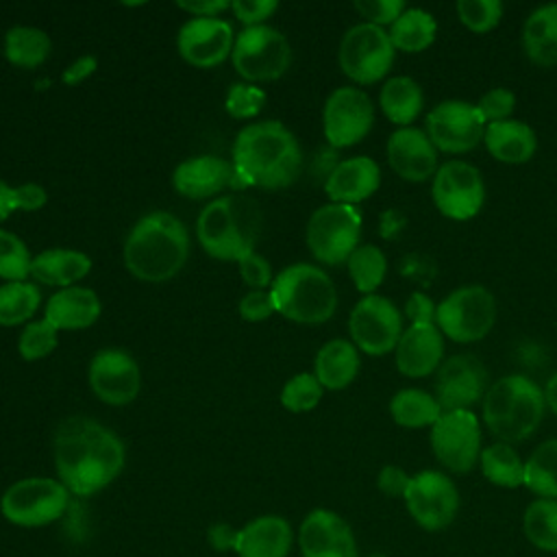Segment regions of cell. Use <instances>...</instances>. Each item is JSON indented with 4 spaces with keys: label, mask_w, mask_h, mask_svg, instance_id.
I'll return each instance as SVG.
<instances>
[{
    "label": "cell",
    "mask_w": 557,
    "mask_h": 557,
    "mask_svg": "<svg viewBox=\"0 0 557 557\" xmlns=\"http://www.w3.org/2000/svg\"><path fill=\"white\" fill-rule=\"evenodd\" d=\"M59 481L74 496L104 490L124 468V444L104 424L74 416L59 424L52 442Z\"/></svg>",
    "instance_id": "cell-1"
},
{
    "label": "cell",
    "mask_w": 557,
    "mask_h": 557,
    "mask_svg": "<svg viewBox=\"0 0 557 557\" xmlns=\"http://www.w3.org/2000/svg\"><path fill=\"white\" fill-rule=\"evenodd\" d=\"M233 189L292 185L302 170V152L292 131L276 120L255 122L237 133L233 146Z\"/></svg>",
    "instance_id": "cell-2"
},
{
    "label": "cell",
    "mask_w": 557,
    "mask_h": 557,
    "mask_svg": "<svg viewBox=\"0 0 557 557\" xmlns=\"http://www.w3.org/2000/svg\"><path fill=\"white\" fill-rule=\"evenodd\" d=\"M189 252V237L183 222L168 211L144 215L126 237L124 265L148 283H163L178 274Z\"/></svg>",
    "instance_id": "cell-3"
},
{
    "label": "cell",
    "mask_w": 557,
    "mask_h": 557,
    "mask_svg": "<svg viewBox=\"0 0 557 557\" xmlns=\"http://www.w3.org/2000/svg\"><path fill=\"white\" fill-rule=\"evenodd\" d=\"M546 409L544 389L524 374H507L494 381L483 400L481 416L496 442L516 444L531 437Z\"/></svg>",
    "instance_id": "cell-4"
},
{
    "label": "cell",
    "mask_w": 557,
    "mask_h": 557,
    "mask_svg": "<svg viewBox=\"0 0 557 557\" xmlns=\"http://www.w3.org/2000/svg\"><path fill=\"white\" fill-rule=\"evenodd\" d=\"M198 239L202 248L220 261H239L255 252L259 235V211L242 196L211 200L198 215Z\"/></svg>",
    "instance_id": "cell-5"
},
{
    "label": "cell",
    "mask_w": 557,
    "mask_h": 557,
    "mask_svg": "<svg viewBox=\"0 0 557 557\" xmlns=\"http://www.w3.org/2000/svg\"><path fill=\"white\" fill-rule=\"evenodd\" d=\"M281 315L300 324H322L337 309V289L329 274L311 263H294L281 270L270 287Z\"/></svg>",
    "instance_id": "cell-6"
},
{
    "label": "cell",
    "mask_w": 557,
    "mask_h": 557,
    "mask_svg": "<svg viewBox=\"0 0 557 557\" xmlns=\"http://www.w3.org/2000/svg\"><path fill=\"white\" fill-rule=\"evenodd\" d=\"M70 507V492L59 479L28 476L9 485L0 498V513L15 527H46Z\"/></svg>",
    "instance_id": "cell-7"
},
{
    "label": "cell",
    "mask_w": 557,
    "mask_h": 557,
    "mask_svg": "<svg viewBox=\"0 0 557 557\" xmlns=\"http://www.w3.org/2000/svg\"><path fill=\"white\" fill-rule=\"evenodd\" d=\"M496 322L494 294L483 285H463L437 302L435 324L444 337L457 344L483 339Z\"/></svg>",
    "instance_id": "cell-8"
},
{
    "label": "cell",
    "mask_w": 557,
    "mask_h": 557,
    "mask_svg": "<svg viewBox=\"0 0 557 557\" xmlns=\"http://www.w3.org/2000/svg\"><path fill=\"white\" fill-rule=\"evenodd\" d=\"M305 237L311 255L318 261L326 265L344 263L359 246L361 213L352 205H322L311 213Z\"/></svg>",
    "instance_id": "cell-9"
},
{
    "label": "cell",
    "mask_w": 557,
    "mask_h": 557,
    "mask_svg": "<svg viewBox=\"0 0 557 557\" xmlns=\"http://www.w3.org/2000/svg\"><path fill=\"white\" fill-rule=\"evenodd\" d=\"M396 48L385 28L361 22L350 26L337 50L342 72L357 85H372L381 81L394 65Z\"/></svg>",
    "instance_id": "cell-10"
},
{
    "label": "cell",
    "mask_w": 557,
    "mask_h": 557,
    "mask_svg": "<svg viewBox=\"0 0 557 557\" xmlns=\"http://www.w3.org/2000/svg\"><path fill=\"white\" fill-rule=\"evenodd\" d=\"M233 65L246 81H274L292 63L287 37L272 26H246L233 46Z\"/></svg>",
    "instance_id": "cell-11"
},
{
    "label": "cell",
    "mask_w": 557,
    "mask_h": 557,
    "mask_svg": "<svg viewBox=\"0 0 557 557\" xmlns=\"http://www.w3.org/2000/svg\"><path fill=\"white\" fill-rule=\"evenodd\" d=\"M435 459L455 474L470 472L481 457V422L472 409L444 411L429 433Z\"/></svg>",
    "instance_id": "cell-12"
},
{
    "label": "cell",
    "mask_w": 557,
    "mask_h": 557,
    "mask_svg": "<svg viewBox=\"0 0 557 557\" xmlns=\"http://www.w3.org/2000/svg\"><path fill=\"white\" fill-rule=\"evenodd\" d=\"M431 198L444 218L466 222L483 209L485 181L472 163L450 159L431 178Z\"/></svg>",
    "instance_id": "cell-13"
},
{
    "label": "cell",
    "mask_w": 557,
    "mask_h": 557,
    "mask_svg": "<svg viewBox=\"0 0 557 557\" xmlns=\"http://www.w3.org/2000/svg\"><path fill=\"white\" fill-rule=\"evenodd\" d=\"M348 331L357 350L379 357L396 348L405 329L403 315L389 298L381 294H368L361 296L352 307Z\"/></svg>",
    "instance_id": "cell-14"
},
{
    "label": "cell",
    "mask_w": 557,
    "mask_h": 557,
    "mask_svg": "<svg viewBox=\"0 0 557 557\" xmlns=\"http://www.w3.org/2000/svg\"><path fill=\"white\" fill-rule=\"evenodd\" d=\"M403 500L413 522L424 531L446 529L459 511L457 485L440 470H422L411 474Z\"/></svg>",
    "instance_id": "cell-15"
},
{
    "label": "cell",
    "mask_w": 557,
    "mask_h": 557,
    "mask_svg": "<svg viewBox=\"0 0 557 557\" xmlns=\"http://www.w3.org/2000/svg\"><path fill=\"white\" fill-rule=\"evenodd\" d=\"M485 120L468 100H442L426 113L424 133L437 152L463 154L483 141Z\"/></svg>",
    "instance_id": "cell-16"
},
{
    "label": "cell",
    "mask_w": 557,
    "mask_h": 557,
    "mask_svg": "<svg viewBox=\"0 0 557 557\" xmlns=\"http://www.w3.org/2000/svg\"><path fill=\"white\" fill-rule=\"evenodd\" d=\"M374 124V104L359 87H337L324 102L322 128L335 148L359 144Z\"/></svg>",
    "instance_id": "cell-17"
},
{
    "label": "cell",
    "mask_w": 557,
    "mask_h": 557,
    "mask_svg": "<svg viewBox=\"0 0 557 557\" xmlns=\"http://www.w3.org/2000/svg\"><path fill=\"white\" fill-rule=\"evenodd\" d=\"M487 392V370L470 352H459L442 361L435 372V398L444 411L472 409Z\"/></svg>",
    "instance_id": "cell-18"
},
{
    "label": "cell",
    "mask_w": 557,
    "mask_h": 557,
    "mask_svg": "<svg viewBox=\"0 0 557 557\" xmlns=\"http://www.w3.org/2000/svg\"><path fill=\"white\" fill-rule=\"evenodd\" d=\"M139 368L120 348H102L89 363V387L107 405H128L139 392Z\"/></svg>",
    "instance_id": "cell-19"
},
{
    "label": "cell",
    "mask_w": 557,
    "mask_h": 557,
    "mask_svg": "<svg viewBox=\"0 0 557 557\" xmlns=\"http://www.w3.org/2000/svg\"><path fill=\"white\" fill-rule=\"evenodd\" d=\"M302 557H357V542L350 524L331 509H313L298 529Z\"/></svg>",
    "instance_id": "cell-20"
},
{
    "label": "cell",
    "mask_w": 557,
    "mask_h": 557,
    "mask_svg": "<svg viewBox=\"0 0 557 557\" xmlns=\"http://www.w3.org/2000/svg\"><path fill=\"white\" fill-rule=\"evenodd\" d=\"M181 57L196 67H213L233 52V28L218 17H191L176 37Z\"/></svg>",
    "instance_id": "cell-21"
},
{
    "label": "cell",
    "mask_w": 557,
    "mask_h": 557,
    "mask_svg": "<svg viewBox=\"0 0 557 557\" xmlns=\"http://www.w3.org/2000/svg\"><path fill=\"white\" fill-rule=\"evenodd\" d=\"M387 163L405 181L424 183L440 168L437 148L422 128L403 126L387 139Z\"/></svg>",
    "instance_id": "cell-22"
},
{
    "label": "cell",
    "mask_w": 557,
    "mask_h": 557,
    "mask_svg": "<svg viewBox=\"0 0 557 557\" xmlns=\"http://www.w3.org/2000/svg\"><path fill=\"white\" fill-rule=\"evenodd\" d=\"M394 357L403 376H429L444 361V335L437 324H409L394 348Z\"/></svg>",
    "instance_id": "cell-23"
},
{
    "label": "cell",
    "mask_w": 557,
    "mask_h": 557,
    "mask_svg": "<svg viewBox=\"0 0 557 557\" xmlns=\"http://www.w3.org/2000/svg\"><path fill=\"white\" fill-rule=\"evenodd\" d=\"M235 183V168L233 163L213 157L202 154L187 159L176 165L172 174V185L181 196L187 198H209L222 191L224 187H233Z\"/></svg>",
    "instance_id": "cell-24"
},
{
    "label": "cell",
    "mask_w": 557,
    "mask_h": 557,
    "mask_svg": "<svg viewBox=\"0 0 557 557\" xmlns=\"http://www.w3.org/2000/svg\"><path fill=\"white\" fill-rule=\"evenodd\" d=\"M381 185V168L370 157H350L339 161L324 181V191L331 202L357 205L370 198Z\"/></svg>",
    "instance_id": "cell-25"
},
{
    "label": "cell",
    "mask_w": 557,
    "mask_h": 557,
    "mask_svg": "<svg viewBox=\"0 0 557 557\" xmlns=\"http://www.w3.org/2000/svg\"><path fill=\"white\" fill-rule=\"evenodd\" d=\"M294 531L283 516L265 513L237 529L233 553L237 557H287Z\"/></svg>",
    "instance_id": "cell-26"
},
{
    "label": "cell",
    "mask_w": 557,
    "mask_h": 557,
    "mask_svg": "<svg viewBox=\"0 0 557 557\" xmlns=\"http://www.w3.org/2000/svg\"><path fill=\"white\" fill-rule=\"evenodd\" d=\"M483 144L496 161L518 165L527 163L535 154L537 135L527 122L509 117L487 124L483 133Z\"/></svg>",
    "instance_id": "cell-27"
},
{
    "label": "cell",
    "mask_w": 557,
    "mask_h": 557,
    "mask_svg": "<svg viewBox=\"0 0 557 557\" xmlns=\"http://www.w3.org/2000/svg\"><path fill=\"white\" fill-rule=\"evenodd\" d=\"M100 315V300L89 287H63L46 302V320L57 329H87Z\"/></svg>",
    "instance_id": "cell-28"
},
{
    "label": "cell",
    "mask_w": 557,
    "mask_h": 557,
    "mask_svg": "<svg viewBox=\"0 0 557 557\" xmlns=\"http://www.w3.org/2000/svg\"><path fill=\"white\" fill-rule=\"evenodd\" d=\"M522 48L540 67L557 65V2L533 9L522 24Z\"/></svg>",
    "instance_id": "cell-29"
},
{
    "label": "cell",
    "mask_w": 557,
    "mask_h": 557,
    "mask_svg": "<svg viewBox=\"0 0 557 557\" xmlns=\"http://www.w3.org/2000/svg\"><path fill=\"white\" fill-rule=\"evenodd\" d=\"M359 372L357 346L348 339L326 342L313 361V374L324 389L348 387Z\"/></svg>",
    "instance_id": "cell-30"
},
{
    "label": "cell",
    "mask_w": 557,
    "mask_h": 557,
    "mask_svg": "<svg viewBox=\"0 0 557 557\" xmlns=\"http://www.w3.org/2000/svg\"><path fill=\"white\" fill-rule=\"evenodd\" d=\"M89 270L91 259L85 252L67 248L44 250L30 261V274L37 281L59 287H72L76 281L87 276Z\"/></svg>",
    "instance_id": "cell-31"
},
{
    "label": "cell",
    "mask_w": 557,
    "mask_h": 557,
    "mask_svg": "<svg viewBox=\"0 0 557 557\" xmlns=\"http://www.w3.org/2000/svg\"><path fill=\"white\" fill-rule=\"evenodd\" d=\"M379 104L383 115L398 128L411 126L424 107V94L416 78L392 76L383 83L379 94Z\"/></svg>",
    "instance_id": "cell-32"
},
{
    "label": "cell",
    "mask_w": 557,
    "mask_h": 557,
    "mask_svg": "<svg viewBox=\"0 0 557 557\" xmlns=\"http://www.w3.org/2000/svg\"><path fill=\"white\" fill-rule=\"evenodd\" d=\"M442 413L444 409L440 407L437 398L418 387L398 389L389 400L392 420L405 429H431Z\"/></svg>",
    "instance_id": "cell-33"
},
{
    "label": "cell",
    "mask_w": 557,
    "mask_h": 557,
    "mask_svg": "<svg viewBox=\"0 0 557 557\" xmlns=\"http://www.w3.org/2000/svg\"><path fill=\"white\" fill-rule=\"evenodd\" d=\"M392 46L400 52H422L426 50L437 35L435 17L420 7H409L387 30Z\"/></svg>",
    "instance_id": "cell-34"
},
{
    "label": "cell",
    "mask_w": 557,
    "mask_h": 557,
    "mask_svg": "<svg viewBox=\"0 0 557 557\" xmlns=\"http://www.w3.org/2000/svg\"><path fill=\"white\" fill-rule=\"evenodd\" d=\"M479 466L483 476L498 487H520L524 485V461L511 444L494 442L481 450Z\"/></svg>",
    "instance_id": "cell-35"
},
{
    "label": "cell",
    "mask_w": 557,
    "mask_h": 557,
    "mask_svg": "<svg viewBox=\"0 0 557 557\" xmlns=\"http://www.w3.org/2000/svg\"><path fill=\"white\" fill-rule=\"evenodd\" d=\"M524 487L537 498L557 500V437L542 442L524 459Z\"/></svg>",
    "instance_id": "cell-36"
},
{
    "label": "cell",
    "mask_w": 557,
    "mask_h": 557,
    "mask_svg": "<svg viewBox=\"0 0 557 557\" xmlns=\"http://www.w3.org/2000/svg\"><path fill=\"white\" fill-rule=\"evenodd\" d=\"M50 37L35 26H13L4 35V57L20 67H37L50 54Z\"/></svg>",
    "instance_id": "cell-37"
},
{
    "label": "cell",
    "mask_w": 557,
    "mask_h": 557,
    "mask_svg": "<svg viewBox=\"0 0 557 557\" xmlns=\"http://www.w3.org/2000/svg\"><path fill=\"white\" fill-rule=\"evenodd\" d=\"M522 533L535 548L557 553V500H531L522 513Z\"/></svg>",
    "instance_id": "cell-38"
},
{
    "label": "cell",
    "mask_w": 557,
    "mask_h": 557,
    "mask_svg": "<svg viewBox=\"0 0 557 557\" xmlns=\"http://www.w3.org/2000/svg\"><path fill=\"white\" fill-rule=\"evenodd\" d=\"M348 274L355 283V287L368 296L376 294L381 283L387 274V257L385 252L374 244H359L357 250L348 257Z\"/></svg>",
    "instance_id": "cell-39"
},
{
    "label": "cell",
    "mask_w": 557,
    "mask_h": 557,
    "mask_svg": "<svg viewBox=\"0 0 557 557\" xmlns=\"http://www.w3.org/2000/svg\"><path fill=\"white\" fill-rule=\"evenodd\" d=\"M41 294L37 285L26 281L4 283L0 287V324L15 326L26 322L39 307Z\"/></svg>",
    "instance_id": "cell-40"
},
{
    "label": "cell",
    "mask_w": 557,
    "mask_h": 557,
    "mask_svg": "<svg viewBox=\"0 0 557 557\" xmlns=\"http://www.w3.org/2000/svg\"><path fill=\"white\" fill-rule=\"evenodd\" d=\"M322 385L311 372H300L292 376L281 389V405L294 413L313 409L322 398Z\"/></svg>",
    "instance_id": "cell-41"
},
{
    "label": "cell",
    "mask_w": 557,
    "mask_h": 557,
    "mask_svg": "<svg viewBox=\"0 0 557 557\" xmlns=\"http://www.w3.org/2000/svg\"><path fill=\"white\" fill-rule=\"evenodd\" d=\"M30 261L26 244L17 235L0 228V276L7 283L24 281L30 274Z\"/></svg>",
    "instance_id": "cell-42"
},
{
    "label": "cell",
    "mask_w": 557,
    "mask_h": 557,
    "mask_svg": "<svg viewBox=\"0 0 557 557\" xmlns=\"http://www.w3.org/2000/svg\"><path fill=\"white\" fill-rule=\"evenodd\" d=\"M57 333H59V329L54 324H50L46 318L26 324V329L22 331V335L17 339L20 357L26 361H35V359L50 355L57 348V339H59Z\"/></svg>",
    "instance_id": "cell-43"
},
{
    "label": "cell",
    "mask_w": 557,
    "mask_h": 557,
    "mask_svg": "<svg viewBox=\"0 0 557 557\" xmlns=\"http://www.w3.org/2000/svg\"><path fill=\"white\" fill-rule=\"evenodd\" d=\"M455 9L459 22L472 33H487L503 17L500 0H459Z\"/></svg>",
    "instance_id": "cell-44"
},
{
    "label": "cell",
    "mask_w": 557,
    "mask_h": 557,
    "mask_svg": "<svg viewBox=\"0 0 557 557\" xmlns=\"http://www.w3.org/2000/svg\"><path fill=\"white\" fill-rule=\"evenodd\" d=\"M263 104H265V91L255 87L252 83L231 85L226 100H224L226 113L237 120H248V117L257 115Z\"/></svg>",
    "instance_id": "cell-45"
},
{
    "label": "cell",
    "mask_w": 557,
    "mask_h": 557,
    "mask_svg": "<svg viewBox=\"0 0 557 557\" xmlns=\"http://www.w3.org/2000/svg\"><path fill=\"white\" fill-rule=\"evenodd\" d=\"M474 107L481 113V117L485 120V124L503 122V120H509L516 109V94L507 87H494V89L485 91L474 102Z\"/></svg>",
    "instance_id": "cell-46"
},
{
    "label": "cell",
    "mask_w": 557,
    "mask_h": 557,
    "mask_svg": "<svg viewBox=\"0 0 557 557\" xmlns=\"http://www.w3.org/2000/svg\"><path fill=\"white\" fill-rule=\"evenodd\" d=\"M403 0H357L355 11L374 26H392L405 11Z\"/></svg>",
    "instance_id": "cell-47"
},
{
    "label": "cell",
    "mask_w": 557,
    "mask_h": 557,
    "mask_svg": "<svg viewBox=\"0 0 557 557\" xmlns=\"http://www.w3.org/2000/svg\"><path fill=\"white\" fill-rule=\"evenodd\" d=\"M276 311L272 294L263 289H250L242 300H239V315L248 322H261L270 318Z\"/></svg>",
    "instance_id": "cell-48"
},
{
    "label": "cell",
    "mask_w": 557,
    "mask_h": 557,
    "mask_svg": "<svg viewBox=\"0 0 557 557\" xmlns=\"http://www.w3.org/2000/svg\"><path fill=\"white\" fill-rule=\"evenodd\" d=\"M237 263H239V272H242L244 283L250 285L252 289H263V287H268L274 281L270 263L261 255H257V252L246 255Z\"/></svg>",
    "instance_id": "cell-49"
},
{
    "label": "cell",
    "mask_w": 557,
    "mask_h": 557,
    "mask_svg": "<svg viewBox=\"0 0 557 557\" xmlns=\"http://www.w3.org/2000/svg\"><path fill=\"white\" fill-rule=\"evenodd\" d=\"M276 0H235L231 2V9L237 20H242L248 26H259V22L268 20L276 11Z\"/></svg>",
    "instance_id": "cell-50"
},
{
    "label": "cell",
    "mask_w": 557,
    "mask_h": 557,
    "mask_svg": "<svg viewBox=\"0 0 557 557\" xmlns=\"http://www.w3.org/2000/svg\"><path fill=\"white\" fill-rule=\"evenodd\" d=\"M411 474H407L400 466L387 463L376 474V487L389 498H405V492L409 487Z\"/></svg>",
    "instance_id": "cell-51"
},
{
    "label": "cell",
    "mask_w": 557,
    "mask_h": 557,
    "mask_svg": "<svg viewBox=\"0 0 557 557\" xmlns=\"http://www.w3.org/2000/svg\"><path fill=\"white\" fill-rule=\"evenodd\" d=\"M435 311H437L435 300L424 292L409 294L405 302V315L409 318L411 324H435Z\"/></svg>",
    "instance_id": "cell-52"
},
{
    "label": "cell",
    "mask_w": 557,
    "mask_h": 557,
    "mask_svg": "<svg viewBox=\"0 0 557 557\" xmlns=\"http://www.w3.org/2000/svg\"><path fill=\"white\" fill-rule=\"evenodd\" d=\"M13 189H15V209H22V211H35L44 207L48 200L46 189L37 183H24Z\"/></svg>",
    "instance_id": "cell-53"
},
{
    "label": "cell",
    "mask_w": 557,
    "mask_h": 557,
    "mask_svg": "<svg viewBox=\"0 0 557 557\" xmlns=\"http://www.w3.org/2000/svg\"><path fill=\"white\" fill-rule=\"evenodd\" d=\"M96 67H98L96 57H91V54L78 57L76 61H72V63L65 67V72H63V83H65V85H78V83H83L87 76H91Z\"/></svg>",
    "instance_id": "cell-54"
},
{
    "label": "cell",
    "mask_w": 557,
    "mask_h": 557,
    "mask_svg": "<svg viewBox=\"0 0 557 557\" xmlns=\"http://www.w3.org/2000/svg\"><path fill=\"white\" fill-rule=\"evenodd\" d=\"M178 9L191 13L194 17H215L220 11L231 9V2L226 0H191V2H176Z\"/></svg>",
    "instance_id": "cell-55"
},
{
    "label": "cell",
    "mask_w": 557,
    "mask_h": 557,
    "mask_svg": "<svg viewBox=\"0 0 557 557\" xmlns=\"http://www.w3.org/2000/svg\"><path fill=\"white\" fill-rule=\"evenodd\" d=\"M207 540L211 544V548L224 553V550H233L235 546V540H237V529L226 524V522H218V524H211L209 527V533H207Z\"/></svg>",
    "instance_id": "cell-56"
},
{
    "label": "cell",
    "mask_w": 557,
    "mask_h": 557,
    "mask_svg": "<svg viewBox=\"0 0 557 557\" xmlns=\"http://www.w3.org/2000/svg\"><path fill=\"white\" fill-rule=\"evenodd\" d=\"M13 211H17L15 209V189L0 178V222L7 220L9 213H13Z\"/></svg>",
    "instance_id": "cell-57"
},
{
    "label": "cell",
    "mask_w": 557,
    "mask_h": 557,
    "mask_svg": "<svg viewBox=\"0 0 557 557\" xmlns=\"http://www.w3.org/2000/svg\"><path fill=\"white\" fill-rule=\"evenodd\" d=\"M542 389H544L546 407L557 416V372L548 376V381H546V385Z\"/></svg>",
    "instance_id": "cell-58"
},
{
    "label": "cell",
    "mask_w": 557,
    "mask_h": 557,
    "mask_svg": "<svg viewBox=\"0 0 557 557\" xmlns=\"http://www.w3.org/2000/svg\"><path fill=\"white\" fill-rule=\"evenodd\" d=\"M368 557H389V555H368Z\"/></svg>",
    "instance_id": "cell-59"
}]
</instances>
